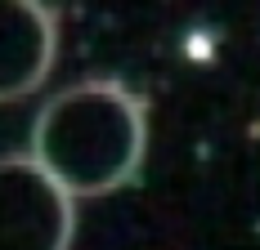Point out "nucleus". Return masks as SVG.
<instances>
[{
  "label": "nucleus",
  "instance_id": "obj_1",
  "mask_svg": "<svg viewBox=\"0 0 260 250\" xmlns=\"http://www.w3.org/2000/svg\"><path fill=\"white\" fill-rule=\"evenodd\" d=\"M31 156L72 197H108L148 156V112L121 80L58 90L31 125Z\"/></svg>",
  "mask_w": 260,
  "mask_h": 250
},
{
  "label": "nucleus",
  "instance_id": "obj_2",
  "mask_svg": "<svg viewBox=\"0 0 260 250\" xmlns=\"http://www.w3.org/2000/svg\"><path fill=\"white\" fill-rule=\"evenodd\" d=\"M77 197L36 156H0V250H72Z\"/></svg>",
  "mask_w": 260,
  "mask_h": 250
},
{
  "label": "nucleus",
  "instance_id": "obj_3",
  "mask_svg": "<svg viewBox=\"0 0 260 250\" xmlns=\"http://www.w3.org/2000/svg\"><path fill=\"white\" fill-rule=\"evenodd\" d=\"M58 54V23L45 0H0V103L45 85Z\"/></svg>",
  "mask_w": 260,
  "mask_h": 250
}]
</instances>
